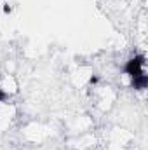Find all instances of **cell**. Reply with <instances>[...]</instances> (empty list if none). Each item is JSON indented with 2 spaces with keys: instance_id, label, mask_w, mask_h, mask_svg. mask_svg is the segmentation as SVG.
I'll return each instance as SVG.
<instances>
[{
  "instance_id": "6da1fadb",
  "label": "cell",
  "mask_w": 148,
  "mask_h": 150,
  "mask_svg": "<svg viewBox=\"0 0 148 150\" xmlns=\"http://www.w3.org/2000/svg\"><path fill=\"white\" fill-rule=\"evenodd\" d=\"M145 63H147V58L145 54H134L132 58H129L124 65V74L127 77H134V75H140L145 72Z\"/></svg>"
},
{
  "instance_id": "7a4b0ae2",
  "label": "cell",
  "mask_w": 148,
  "mask_h": 150,
  "mask_svg": "<svg viewBox=\"0 0 148 150\" xmlns=\"http://www.w3.org/2000/svg\"><path fill=\"white\" fill-rule=\"evenodd\" d=\"M131 87H132L134 91H145V89L148 87V75H147V72L131 77Z\"/></svg>"
},
{
  "instance_id": "3957f363",
  "label": "cell",
  "mask_w": 148,
  "mask_h": 150,
  "mask_svg": "<svg viewBox=\"0 0 148 150\" xmlns=\"http://www.w3.org/2000/svg\"><path fill=\"white\" fill-rule=\"evenodd\" d=\"M2 11H4V14H11L12 12V7H11V4H4V7H2Z\"/></svg>"
},
{
  "instance_id": "277c9868",
  "label": "cell",
  "mask_w": 148,
  "mask_h": 150,
  "mask_svg": "<svg viewBox=\"0 0 148 150\" xmlns=\"http://www.w3.org/2000/svg\"><path fill=\"white\" fill-rule=\"evenodd\" d=\"M98 82H99V75H92V77L89 79V84H91V86H96Z\"/></svg>"
},
{
  "instance_id": "5b68a950",
  "label": "cell",
  "mask_w": 148,
  "mask_h": 150,
  "mask_svg": "<svg viewBox=\"0 0 148 150\" xmlns=\"http://www.w3.org/2000/svg\"><path fill=\"white\" fill-rule=\"evenodd\" d=\"M7 98H9V94H7V93H5V91H4V89L0 87V103H4V101H5Z\"/></svg>"
}]
</instances>
